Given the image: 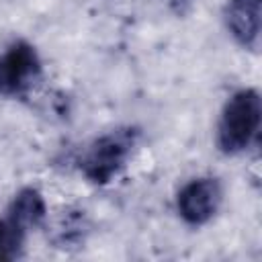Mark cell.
Segmentation results:
<instances>
[{"mask_svg":"<svg viewBox=\"0 0 262 262\" xmlns=\"http://www.w3.org/2000/svg\"><path fill=\"white\" fill-rule=\"evenodd\" d=\"M260 115V96L254 88H244L231 94L221 111L217 125L219 149L227 156H235L248 149L258 135Z\"/></svg>","mask_w":262,"mask_h":262,"instance_id":"1","label":"cell"},{"mask_svg":"<svg viewBox=\"0 0 262 262\" xmlns=\"http://www.w3.org/2000/svg\"><path fill=\"white\" fill-rule=\"evenodd\" d=\"M137 137L139 131L135 127H119L94 139L80 160L84 178L98 186L108 184L127 164Z\"/></svg>","mask_w":262,"mask_h":262,"instance_id":"2","label":"cell"},{"mask_svg":"<svg viewBox=\"0 0 262 262\" xmlns=\"http://www.w3.org/2000/svg\"><path fill=\"white\" fill-rule=\"evenodd\" d=\"M41 76V59L29 41L10 43L0 55V96H25Z\"/></svg>","mask_w":262,"mask_h":262,"instance_id":"3","label":"cell"},{"mask_svg":"<svg viewBox=\"0 0 262 262\" xmlns=\"http://www.w3.org/2000/svg\"><path fill=\"white\" fill-rule=\"evenodd\" d=\"M221 196V184L215 178H194L186 182L176 196L178 215L188 225H205L215 217Z\"/></svg>","mask_w":262,"mask_h":262,"instance_id":"4","label":"cell"},{"mask_svg":"<svg viewBox=\"0 0 262 262\" xmlns=\"http://www.w3.org/2000/svg\"><path fill=\"white\" fill-rule=\"evenodd\" d=\"M260 2L262 0H227L223 18L231 37L246 49H258L260 41Z\"/></svg>","mask_w":262,"mask_h":262,"instance_id":"5","label":"cell"},{"mask_svg":"<svg viewBox=\"0 0 262 262\" xmlns=\"http://www.w3.org/2000/svg\"><path fill=\"white\" fill-rule=\"evenodd\" d=\"M6 213L27 229L37 227V225H41V221L45 219V213H47L45 199L37 188L25 186L12 196Z\"/></svg>","mask_w":262,"mask_h":262,"instance_id":"6","label":"cell"},{"mask_svg":"<svg viewBox=\"0 0 262 262\" xmlns=\"http://www.w3.org/2000/svg\"><path fill=\"white\" fill-rule=\"evenodd\" d=\"M27 227H23L8 213L0 217V260H16L23 254Z\"/></svg>","mask_w":262,"mask_h":262,"instance_id":"7","label":"cell"},{"mask_svg":"<svg viewBox=\"0 0 262 262\" xmlns=\"http://www.w3.org/2000/svg\"><path fill=\"white\" fill-rule=\"evenodd\" d=\"M80 239H84V219H82L80 215H68L66 223H61V225L57 227V237H55V242H57L61 248H66V246L76 244V242H80Z\"/></svg>","mask_w":262,"mask_h":262,"instance_id":"8","label":"cell"}]
</instances>
